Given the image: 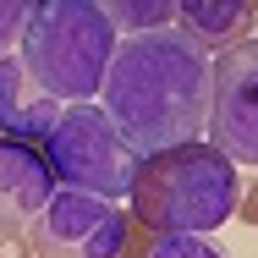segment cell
<instances>
[{"label":"cell","instance_id":"obj_1","mask_svg":"<svg viewBox=\"0 0 258 258\" xmlns=\"http://www.w3.org/2000/svg\"><path fill=\"white\" fill-rule=\"evenodd\" d=\"M104 115L138 154L204 138L209 126V55L181 28H149L115 39L99 83Z\"/></svg>","mask_w":258,"mask_h":258},{"label":"cell","instance_id":"obj_2","mask_svg":"<svg viewBox=\"0 0 258 258\" xmlns=\"http://www.w3.org/2000/svg\"><path fill=\"white\" fill-rule=\"evenodd\" d=\"M132 220L149 231H220L242 204L236 159L209 138H187L138 159L132 176Z\"/></svg>","mask_w":258,"mask_h":258},{"label":"cell","instance_id":"obj_3","mask_svg":"<svg viewBox=\"0 0 258 258\" xmlns=\"http://www.w3.org/2000/svg\"><path fill=\"white\" fill-rule=\"evenodd\" d=\"M17 50L28 77L60 104L94 99L115 55V22L99 11V0H33Z\"/></svg>","mask_w":258,"mask_h":258},{"label":"cell","instance_id":"obj_4","mask_svg":"<svg viewBox=\"0 0 258 258\" xmlns=\"http://www.w3.org/2000/svg\"><path fill=\"white\" fill-rule=\"evenodd\" d=\"M39 149H44L60 187L99 192V198H115V204L132 192V176H138V159H143L121 138V126L104 115V104H88V99L60 104V121L50 126V138Z\"/></svg>","mask_w":258,"mask_h":258},{"label":"cell","instance_id":"obj_5","mask_svg":"<svg viewBox=\"0 0 258 258\" xmlns=\"http://www.w3.org/2000/svg\"><path fill=\"white\" fill-rule=\"evenodd\" d=\"M126 231H132V214L115 198L55 187L39 220L28 225V247L33 258H121Z\"/></svg>","mask_w":258,"mask_h":258},{"label":"cell","instance_id":"obj_6","mask_svg":"<svg viewBox=\"0 0 258 258\" xmlns=\"http://www.w3.org/2000/svg\"><path fill=\"white\" fill-rule=\"evenodd\" d=\"M209 143L236 165H258V39H242L209 66Z\"/></svg>","mask_w":258,"mask_h":258},{"label":"cell","instance_id":"obj_7","mask_svg":"<svg viewBox=\"0 0 258 258\" xmlns=\"http://www.w3.org/2000/svg\"><path fill=\"white\" fill-rule=\"evenodd\" d=\"M60 187L50 170V159L39 143L0 132V236L6 231H28L39 220V209L50 204V192Z\"/></svg>","mask_w":258,"mask_h":258},{"label":"cell","instance_id":"obj_8","mask_svg":"<svg viewBox=\"0 0 258 258\" xmlns=\"http://www.w3.org/2000/svg\"><path fill=\"white\" fill-rule=\"evenodd\" d=\"M55 121H60V99L44 94V88L28 77V66H22L17 50L0 55V132L28 138V143H44Z\"/></svg>","mask_w":258,"mask_h":258},{"label":"cell","instance_id":"obj_9","mask_svg":"<svg viewBox=\"0 0 258 258\" xmlns=\"http://www.w3.org/2000/svg\"><path fill=\"white\" fill-rule=\"evenodd\" d=\"M176 17L198 50H231L253 33L258 6L253 0H176Z\"/></svg>","mask_w":258,"mask_h":258},{"label":"cell","instance_id":"obj_10","mask_svg":"<svg viewBox=\"0 0 258 258\" xmlns=\"http://www.w3.org/2000/svg\"><path fill=\"white\" fill-rule=\"evenodd\" d=\"M121 258H225V247L209 231H149L132 220Z\"/></svg>","mask_w":258,"mask_h":258},{"label":"cell","instance_id":"obj_11","mask_svg":"<svg viewBox=\"0 0 258 258\" xmlns=\"http://www.w3.org/2000/svg\"><path fill=\"white\" fill-rule=\"evenodd\" d=\"M99 11L115 22V33H149L176 22V0H99Z\"/></svg>","mask_w":258,"mask_h":258},{"label":"cell","instance_id":"obj_12","mask_svg":"<svg viewBox=\"0 0 258 258\" xmlns=\"http://www.w3.org/2000/svg\"><path fill=\"white\" fill-rule=\"evenodd\" d=\"M28 11H33V0H0V55H11V50H17Z\"/></svg>","mask_w":258,"mask_h":258},{"label":"cell","instance_id":"obj_13","mask_svg":"<svg viewBox=\"0 0 258 258\" xmlns=\"http://www.w3.org/2000/svg\"><path fill=\"white\" fill-rule=\"evenodd\" d=\"M0 258H33L28 231H6V236H0Z\"/></svg>","mask_w":258,"mask_h":258},{"label":"cell","instance_id":"obj_14","mask_svg":"<svg viewBox=\"0 0 258 258\" xmlns=\"http://www.w3.org/2000/svg\"><path fill=\"white\" fill-rule=\"evenodd\" d=\"M236 214H242V220H247V225H258V181H253V192H247V198H242V204H236Z\"/></svg>","mask_w":258,"mask_h":258},{"label":"cell","instance_id":"obj_15","mask_svg":"<svg viewBox=\"0 0 258 258\" xmlns=\"http://www.w3.org/2000/svg\"><path fill=\"white\" fill-rule=\"evenodd\" d=\"M253 6H258V0H253Z\"/></svg>","mask_w":258,"mask_h":258}]
</instances>
